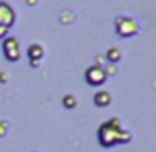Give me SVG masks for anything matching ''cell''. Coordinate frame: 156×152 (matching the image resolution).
Segmentation results:
<instances>
[{"label": "cell", "mask_w": 156, "mask_h": 152, "mask_svg": "<svg viewBox=\"0 0 156 152\" xmlns=\"http://www.w3.org/2000/svg\"><path fill=\"white\" fill-rule=\"evenodd\" d=\"M122 122L120 118H110L102 122L100 128H98V142H100L102 148H112L116 144H120V138H122Z\"/></svg>", "instance_id": "1"}, {"label": "cell", "mask_w": 156, "mask_h": 152, "mask_svg": "<svg viewBox=\"0 0 156 152\" xmlns=\"http://www.w3.org/2000/svg\"><path fill=\"white\" fill-rule=\"evenodd\" d=\"M114 28H116V34L120 38H130V36H136L138 30H140V24L134 16H128V14H124V16H118L114 22Z\"/></svg>", "instance_id": "2"}, {"label": "cell", "mask_w": 156, "mask_h": 152, "mask_svg": "<svg viewBox=\"0 0 156 152\" xmlns=\"http://www.w3.org/2000/svg\"><path fill=\"white\" fill-rule=\"evenodd\" d=\"M2 54L8 62H18L22 56V48H20V38L18 36H6L2 38Z\"/></svg>", "instance_id": "3"}, {"label": "cell", "mask_w": 156, "mask_h": 152, "mask_svg": "<svg viewBox=\"0 0 156 152\" xmlns=\"http://www.w3.org/2000/svg\"><path fill=\"white\" fill-rule=\"evenodd\" d=\"M84 78H86V84H90V86H102L106 82V78H108V72L100 64H92L86 68Z\"/></svg>", "instance_id": "4"}, {"label": "cell", "mask_w": 156, "mask_h": 152, "mask_svg": "<svg viewBox=\"0 0 156 152\" xmlns=\"http://www.w3.org/2000/svg\"><path fill=\"white\" fill-rule=\"evenodd\" d=\"M14 22H16V10H14L8 2L0 0V24L10 30V28L14 26Z\"/></svg>", "instance_id": "5"}, {"label": "cell", "mask_w": 156, "mask_h": 152, "mask_svg": "<svg viewBox=\"0 0 156 152\" xmlns=\"http://www.w3.org/2000/svg\"><path fill=\"white\" fill-rule=\"evenodd\" d=\"M26 56H28V60H30V66H32V68H38L42 58H44V46L38 44V42L30 44V46L26 48Z\"/></svg>", "instance_id": "6"}, {"label": "cell", "mask_w": 156, "mask_h": 152, "mask_svg": "<svg viewBox=\"0 0 156 152\" xmlns=\"http://www.w3.org/2000/svg\"><path fill=\"white\" fill-rule=\"evenodd\" d=\"M110 102H112V94L108 92V90H98V92L94 94V104H96L98 108L110 106Z\"/></svg>", "instance_id": "7"}, {"label": "cell", "mask_w": 156, "mask_h": 152, "mask_svg": "<svg viewBox=\"0 0 156 152\" xmlns=\"http://www.w3.org/2000/svg\"><path fill=\"white\" fill-rule=\"evenodd\" d=\"M106 60L110 62V64H116V62H120L122 60V50L120 48H108V52H106Z\"/></svg>", "instance_id": "8"}, {"label": "cell", "mask_w": 156, "mask_h": 152, "mask_svg": "<svg viewBox=\"0 0 156 152\" xmlns=\"http://www.w3.org/2000/svg\"><path fill=\"white\" fill-rule=\"evenodd\" d=\"M76 104H78V98L74 96V94H66L64 98H62V106H64V108H76Z\"/></svg>", "instance_id": "9"}, {"label": "cell", "mask_w": 156, "mask_h": 152, "mask_svg": "<svg viewBox=\"0 0 156 152\" xmlns=\"http://www.w3.org/2000/svg\"><path fill=\"white\" fill-rule=\"evenodd\" d=\"M8 120H2V122H0V138H2V136H6V134H8Z\"/></svg>", "instance_id": "10"}, {"label": "cell", "mask_w": 156, "mask_h": 152, "mask_svg": "<svg viewBox=\"0 0 156 152\" xmlns=\"http://www.w3.org/2000/svg\"><path fill=\"white\" fill-rule=\"evenodd\" d=\"M6 36H8V28L0 24V40H2V38H6Z\"/></svg>", "instance_id": "11"}, {"label": "cell", "mask_w": 156, "mask_h": 152, "mask_svg": "<svg viewBox=\"0 0 156 152\" xmlns=\"http://www.w3.org/2000/svg\"><path fill=\"white\" fill-rule=\"evenodd\" d=\"M8 78H10V76H8V72H2V74H0V82H2V84H4V82H8Z\"/></svg>", "instance_id": "12"}, {"label": "cell", "mask_w": 156, "mask_h": 152, "mask_svg": "<svg viewBox=\"0 0 156 152\" xmlns=\"http://www.w3.org/2000/svg\"><path fill=\"white\" fill-rule=\"evenodd\" d=\"M26 2H28L30 6H34V4H36V0H26Z\"/></svg>", "instance_id": "13"}, {"label": "cell", "mask_w": 156, "mask_h": 152, "mask_svg": "<svg viewBox=\"0 0 156 152\" xmlns=\"http://www.w3.org/2000/svg\"><path fill=\"white\" fill-rule=\"evenodd\" d=\"M32 152H40V150H32Z\"/></svg>", "instance_id": "14"}]
</instances>
